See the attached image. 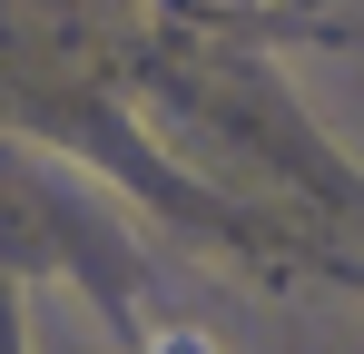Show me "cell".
Masks as SVG:
<instances>
[{"label":"cell","mask_w":364,"mask_h":354,"mask_svg":"<svg viewBox=\"0 0 364 354\" xmlns=\"http://www.w3.org/2000/svg\"><path fill=\"white\" fill-rule=\"evenodd\" d=\"M148 354H227V345H217L207 325H158V335H148Z\"/></svg>","instance_id":"1"}]
</instances>
